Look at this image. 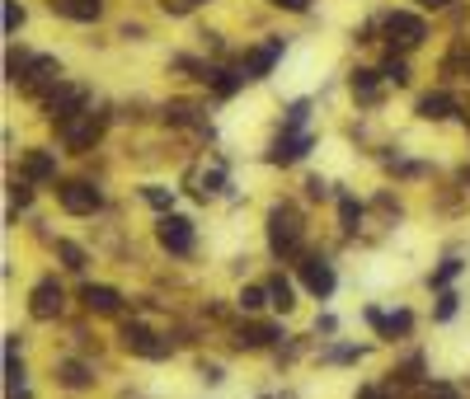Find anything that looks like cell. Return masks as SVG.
Listing matches in <instances>:
<instances>
[{
	"label": "cell",
	"mask_w": 470,
	"mask_h": 399,
	"mask_svg": "<svg viewBox=\"0 0 470 399\" xmlns=\"http://www.w3.org/2000/svg\"><path fill=\"white\" fill-rule=\"evenodd\" d=\"M269 244L278 259H297L301 254V217L292 207H273L269 212Z\"/></svg>",
	"instance_id": "1"
},
{
	"label": "cell",
	"mask_w": 470,
	"mask_h": 399,
	"mask_svg": "<svg viewBox=\"0 0 470 399\" xmlns=\"http://www.w3.org/2000/svg\"><path fill=\"white\" fill-rule=\"evenodd\" d=\"M381 33H386V43H391V48H419L428 38V24L419 14H410V10H391V14H381Z\"/></svg>",
	"instance_id": "2"
},
{
	"label": "cell",
	"mask_w": 470,
	"mask_h": 399,
	"mask_svg": "<svg viewBox=\"0 0 470 399\" xmlns=\"http://www.w3.org/2000/svg\"><path fill=\"white\" fill-rule=\"evenodd\" d=\"M85 103H90L85 85H71V80H61V85L43 99V113H48V118L57 122V128H61V122H71V118L85 113Z\"/></svg>",
	"instance_id": "3"
},
{
	"label": "cell",
	"mask_w": 470,
	"mask_h": 399,
	"mask_svg": "<svg viewBox=\"0 0 470 399\" xmlns=\"http://www.w3.org/2000/svg\"><path fill=\"white\" fill-rule=\"evenodd\" d=\"M61 146L67 151H90V146L99 141V132H104V113H94V109H85L80 118H71V122H61Z\"/></svg>",
	"instance_id": "4"
},
{
	"label": "cell",
	"mask_w": 470,
	"mask_h": 399,
	"mask_svg": "<svg viewBox=\"0 0 470 399\" xmlns=\"http://www.w3.org/2000/svg\"><path fill=\"white\" fill-rule=\"evenodd\" d=\"M57 85H61V61H57V57H33L29 75L19 80V94H29V99H48Z\"/></svg>",
	"instance_id": "5"
},
{
	"label": "cell",
	"mask_w": 470,
	"mask_h": 399,
	"mask_svg": "<svg viewBox=\"0 0 470 399\" xmlns=\"http://www.w3.org/2000/svg\"><path fill=\"white\" fill-rule=\"evenodd\" d=\"M57 202L67 207L71 217H90L104 198H99V188L90 179H67V183H57Z\"/></svg>",
	"instance_id": "6"
},
{
	"label": "cell",
	"mask_w": 470,
	"mask_h": 399,
	"mask_svg": "<svg viewBox=\"0 0 470 399\" xmlns=\"http://www.w3.org/2000/svg\"><path fill=\"white\" fill-rule=\"evenodd\" d=\"M122 348L137 352V357H151V362H160V357H170V343L160 339L155 329L146 324H122Z\"/></svg>",
	"instance_id": "7"
},
{
	"label": "cell",
	"mask_w": 470,
	"mask_h": 399,
	"mask_svg": "<svg viewBox=\"0 0 470 399\" xmlns=\"http://www.w3.org/2000/svg\"><path fill=\"white\" fill-rule=\"evenodd\" d=\"M155 240L170 249V254H193V221L189 217H160Z\"/></svg>",
	"instance_id": "8"
},
{
	"label": "cell",
	"mask_w": 470,
	"mask_h": 399,
	"mask_svg": "<svg viewBox=\"0 0 470 399\" xmlns=\"http://www.w3.org/2000/svg\"><path fill=\"white\" fill-rule=\"evenodd\" d=\"M61 306H67V291H61L57 278H43L33 287V297H29V310H33V320H57Z\"/></svg>",
	"instance_id": "9"
},
{
	"label": "cell",
	"mask_w": 470,
	"mask_h": 399,
	"mask_svg": "<svg viewBox=\"0 0 470 399\" xmlns=\"http://www.w3.org/2000/svg\"><path fill=\"white\" fill-rule=\"evenodd\" d=\"M301 282H306V291H311V297H330V291H334V268L330 263H324L320 254H301Z\"/></svg>",
	"instance_id": "10"
},
{
	"label": "cell",
	"mask_w": 470,
	"mask_h": 399,
	"mask_svg": "<svg viewBox=\"0 0 470 399\" xmlns=\"http://www.w3.org/2000/svg\"><path fill=\"white\" fill-rule=\"evenodd\" d=\"M282 57V38H269V43H259L250 57H244V80H263V75H269L273 71V61Z\"/></svg>",
	"instance_id": "11"
},
{
	"label": "cell",
	"mask_w": 470,
	"mask_h": 399,
	"mask_svg": "<svg viewBox=\"0 0 470 399\" xmlns=\"http://www.w3.org/2000/svg\"><path fill=\"white\" fill-rule=\"evenodd\" d=\"M306 151H311V137H306V132H282V137L273 141L269 160H273V164H297Z\"/></svg>",
	"instance_id": "12"
},
{
	"label": "cell",
	"mask_w": 470,
	"mask_h": 399,
	"mask_svg": "<svg viewBox=\"0 0 470 399\" xmlns=\"http://www.w3.org/2000/svg\"><path fill=\"white\" fill-rule=\"evenodd\" d=\"M367 324H372L381 339H400V333H410V329H414V315H410V310H395V315L367 310Z\"/></svg>",
	"instance_id": "13"
},
{
	"label": "cell",
	"mask_w": 470,
	"mask_h": 399,
	"mask_svg": "<svg viewBox=\"0 0 470 399\" xmlns=\"http://www.w3.org/2000/svg\"><path fill=\"white\" fill-rule=\"evenodd\" d=\"M52 10L61 19H75V24H94L104 14V0H52Z\"/></svg>",
	"instance_id": "14"
},
{
	"label": "cell",
	"mask_w": 470,
	"mask_h": 399,
	"mask_svg": "<svg viewBox=\"0 0 470 399\" xmlns=\"http://www.w3.org/2000/svg\"><path fill=\"white\" fill-rule=\"evenodd\" d=\"M80 301H85V310H94V315H118V306H122V297L113 287H94V282L80 287Z\"/></svg>",
	"instance_id": "15"
},
{
	"label": "cell",
	"mask_w": 470,
	"mask_h": 399,
	"mask_svg": "<svg viewBox=\"0 0 470 399\" xmlns=\"http://www.w3.org/2000/svg\"><path fill=\"white\" fill-rule=\"evenodd\" d=\"M24 179L29 183H52L57 179V155L52 151H29L24 155Z\"/></svg>",
	"instance_id": "16"
},
{
	"label": "cell",
	"mask_w": 470,
	"mask_h": 399,
	"mask_svg": "<svg viewBox=\"0 0 470 399\" xmlns=\"http://www.w3.org/2000/svg\"><path fill=\"white\" fill-rule=\"evenodd\" d=\"M278 339H288L278 324H244L240 339H235V348H269V343H278Z\"/></svg>",
	"instance_id": "17"
},
{
	"label": "cell",
	"mask_w": 470,
	"mask_h": 399,
	"mask_svg": "<svg viewBox=\"0 0 470 399\" xmlns=\"http://www.w3.org/2000/svg\"><path fill=\"white\" fill-rule=\"evenodd\" d=\"M452 113H457V99L447 94V90L419 99V118H428V122H442V118H452Z\"/></svg>",
	"instance_id": "18"
},
{
	"label": "cell",
	"mask_w": 470,
	"mask_h": 399,
	"mask_svg": "<svg viewBox=\"0 0 470 399\" xmlns=\"http://www.w3.org/2000/svg\"><path fill=\"white\" fill-rule=\"evenodd\" d=\"M57 381L67 390H90L94 386V371L85 362H57Z\"/></svg>",
	"instance_id": "19"
},
{
	"label": "cell",
	"mask_w": 470,
	"mask_h": 399,
	"mask_svg": "<svg viewBox=\"0 0 470 399\" xmlns=\"http://www.w3.org/2000/svg\"><path fill=\"white\" fill-rule=\"evenodd\" d=\"M377 80H381V71H367V66H358L349 85H353V94H358L362 103H377V99H381V85H377Z\"/></svg>",
	"instance_id": "20"
},
{
	"label": "cell",
	"mask_w": 470,
	"mask_h": 399,
	"mask_svg": "<svg viewBox=\"0 0 470 399\" xmlns=\"http://www.w3.org/2000/svg\"><path fill=\"white\" fill-rule=\"evenodd\" d=\"M269 301H273L278 310H292V306H297V301H292V282L282 278V272H273V278H269Z\"/></svg>",
	"instance_id": "21"
},
{
	"label": "cell",
	"mask_w": 470,
	"mask_h": 399,
	"mask_svg": "<svg viewBox=\"0 0 470 399\" xmlns=\"http://www.w3.org/2000/svg\"><path fill=\"white\" fill-rule=\"evenodd\" d=\"M29 66H33V57H29L24 48H10V57H5V71H10V80H14V85L29 75Z\"/></svg>",
	"instance_id": "22"
},
{
	"label": "cell",
	"mask_w": 470,
	"mask_h": 399,
	"mask_svg": "<svg viewBox=\"0 0 470 399\" xmlns=\"http://www.w3.org/2000/svg\"><path fill=\"white\" fill-rule=\"evenodd\" d=\"M263 306H273V301H269V287H244V291H240V310L254 315V310H263Z\"/></svg>",
	"instance_id": "23"
},
{
	"label": "cell",
	"mask_w": 470,
	"mask_h": 399,
	"mask_svg": "<svg viewBox=\"0 0 470 399\" xmlns=\"http://www.w3.org/2000/svg\"><path fill=\"white\" fill-rule=\"evenodd\" d=\"M165 118L170 122H179V128H198V109H193V103H170V109H165Z\"/></svg>",
	"instance_id": "24"
},
{
	"label": "cell",
	"mask_w": 470,
	"mask_h": 399,
	"mask_svg": "<svg viewBox=\"0 0 470 399\" xmlns=\"http://www.w3.org/2000/svg\"><path fill=\"white\" fill-rule=\"evenodd\" d=\"M381 80H391V85H410V66H404L400 57H391V61L381 66Z\"/></svg>",
	"instance_id": "25"
},
{
	"label": "cell",
	"mask_w": 470,
	"mask_h": 399,
	"mask_svg": "<svg viewBox=\"0 0 470 399\" xmlns=\"http://www.w3.org/2000/svg\"><path fill=\"white\" fill-rule=\"evenodd\" d=\"M57 254H61V263H67L71 272H85V254H80L71 240H61V244H57Z\"/></svg>",
	"instance_id": "26"
},
{
	"label": "cell",
	"mask_w": 470,
	"mask_h": 399,
	"mask_svg": "<svg viewBox=\"0 0 470 399\" xmlns=\"http://www.w3.org/2000/svg\"><path fill=\"white\" fill-rule=\"evenodd\" d=\"M339 221H343V230H358V221H362V207H358L353 198H339Z\"/></svg>",
	"instance_id": "27"
},
{
	"label": "cell",
	"mask_w": 470,
	"mask_h": 399,
	"mask_svg": "<svg viewBox=\"0 0 470 399\" xmlns=\"http://www.w3.org/2000/svg\"><path fill=\"white\" fill-rule=\"evenodd\" d=\"M146 202L155 207V212H170V202H174V193H170V188H160V183H151V188H146Z\"/></svg>",
	"instance_id": "28"
},
{
	"label": "cell",
	"mask_w": 470,
	"mask_h": 399,
	"mask_svg": "<svg viewBox=\"0 0 470 399\" xmlns=\"http://www.w3.org/2000/svg\"><path fill=\"white\" fill-rule=\"evenodd\" d=\"M457 272H461V259H447L438 272H433V278H428V282H433V287H447V282H452L457 278Z\"/></svg>",
	"instance_id": "29"
},
{
	"label": "cell",
	"mask_w": 470,
	"mask_h": 399,
	"mask_svg": "<svg viewBox=\"0 0 470 399\" xmlns=\"http://www.w3.org/2000/svg\"><path fill=\"white\" fill-rule=\"evenodd\" d=\"M306 113H311V103L306 99H297L292 109H288V132H301V122H306Z\"/></svg>",
	"instance_id": "30"
},
{
	"label": "cell",
	"mask_w": 470,
	"mask_h": 399,
	"mask_svg": "<svg viewBox=\"0 0 470 399\" xmlns=\"http://www.w3.org/2000/svg\"><path fill=\"white\" fill-rule=\"evenodd\" d=\"M457 301H461L457 291H442V297H438V310H433V315H438V320H452V315H457Z\"/></svg>",
	"instance_id": "31"
},
{
	"label": "cell",
	"mask_w": 470,
	"mask_h": 399,
	"mask_svg": "<svg viewBox=\"0 0 470 399\" xmlns=\"http://www.w3.org/2000/svg\"><path fill=\"white\" fill-rule=\"evenodd\" d=\"M5 381H10V390H24V367H19V357H5Z\"/></svg>",
	"instance_id": "32"
},
{
	"label": "cell",
	"mask_w": 470,
	"mask_h": 399,
	"mask_svg": "<svg viewBox=\"0 0 470 399\" xmlns=\"http://www.w3.org/2000/svg\"><path fill=\"white\" fill-rule=\"evenodd\" d=\"M24 24V10H19V0H5V33H19Z\"/></svg>",
	"instance_id": "33"
},
{
	"label": "cell",
	"mask_w": 470,
	"mask_h": 399,
	"mask_svg": "<svg viewBox=\"0 0 470 399\" xmlns=\"http://www.w3.org/2000/svg\"><path fill=\"white\" fill-rule=\"evenodd\" d=\"M221 188H226V174H221V170H212V174H202V188H198V193L208 198V193H221Z\"/></svg>",
	"instance_id": "34"
},
{
	"label": "cell",
	"mask_w": 470,
	"mask_h": 399,
	"mask_svg": "<svg viewBox=\"0 0 470 399\" xmlns=\"http://www.w3.org/2000/svg\"><path fill=\"white\" fill-rule=\"evenodd\" d=\"M10 202H14V207H29V202H33L29 183H14V188H10Z\"/></svg>",
	"instance_id": "35"
},
{
	"label": "cell",
	"mask_w": 470,
	"mask_h": 399,
	"mask_svg": "<svg viewBox=\"0 0 470 399\" xmlns=\"http://www.w3.org/2000/svg\"><path fill=\"white\" fill-rule=\"evenodd\" d=\"M324 357H330V362H353V357H362V348H330Z\"/></svg>",
	"instance_id": "36"
},
{
	"label": "cell",
	"mask_w": 470,
	"mask_h": 399,
	"mask_svg": "<svg viewBox=\"0 0 470 399\" xmlns=\"http://www.w3.org/2000/svg\"><path fill=\"white\" fill-rule=\"evenodd\" d=\"M306 193H311V198H324V193H330V183H324V179H306Z\"/></svg>",
	"instance_id": "37"
},
{
	"label": "cell",
	"mask_w": 470,
	"mask_h": 399,
	"mask_svg": "<svg viewBox=\"0 0 470 399\" xmlns=\"http://www.w3.org/2000/svg\"><path fill=\"white\" fill-rule=\"evenodd\" d=\"M315 329H320V333H334L339 324H334V315H320V320H315Z\"/></svg>",
	"instance_id": "38"
},
{
	"label": "cell",
	"mask_w": 470,
	"mask_h": 399,
	"mask_svg": "<svg viewBox=\"0 0 470 399\" xmlns=\"http://www.w3.org/2000/svg\"><path fill=\"white\" fill-rule=\"evenodd\" d=\"M273 5H278V10H306L311 0H273Z\"/></svg>",
	"instance_id": "39"
},
{
	"label": "cell",
	"mask_w": 470,
	"mask_h": 399,
	"mask_svg": "<svg viewBox=\"0 0 470 399\" xmlns=\"http://www.w3.org/2000/svg\"><path fill=\"white\" fill-rule=\"evenodd\" d=\"M433 399H461L452 386H433Z\"/></svg>",
	"instance_id": "40"
},
{
	"label": "cell",
	"mask_w": 470,
	"mask_h": 399,
	"mask_svg": "<svg viewBox=\"0 0 470 399\" xmlns=\"http://www.w3.org/2000/svg\"><path fill=\"white\" fill-rule=\"evenodd\" d=\"M419 5H423V10H447L452 0H419Z\"/></svg>",
	"instance_id": "41"
},
{
	"label": "cell",
	"mask_w": 470,
	"mask_h": 399,
	"mask_svg": "<svg viewBox=\"0 0 470 399\" xmlns=\"http://www.w3.org/2000/svg\"><path fill=\"white\" fill-rule=\"evenodd\" d=\"M358 399H386V395H381V390H362Z\"/></svg>",
	"instance_id": "42"
},
{
	"label": "cell",
	"mask_w": 470,
	"mask_h": 399,
	"mask_svg": "<svg viewBox=\"0 0 470 399\" xmlns=\"http://www.w3.org/2000/svg\"><path fill=\"white\" fill-rule=\"evenodd\" d=\"M10 399H29V390H10Z\"/></svg>",
	"instance_id": "43"
},
{
	"label": "cell",
	"mask_w": 470,
	"mask_h": 399,
	"mask_svg": "<svg viewBox=\"0 0 470 399\" xmlns=\"http://www.w3.org/2000/svg\"><path fill=\"white\" fill-rule=\"evenodd\" d=\"M466 183H470V164H466Z\"/></svg>",
	"instance_id": "44"
},
{
	"label": "cell",
	"mask_w": 470,
	"mask_h": 399,
	"mask_svg": "<svg viewBox=\"0 0 470 399\" xmlns=\"http://www.w3.org/2000/svg\"><path fill=\"white\" fill-rule=\"evenodd\" d=\"M189 5H198V0H189Z\"/></svg>",
	"instance_id": "45"
}]
</instances>
